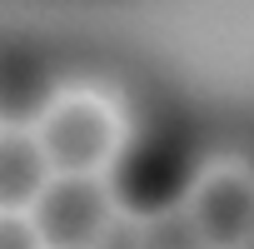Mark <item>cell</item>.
<instances>
[{
  "label": "cell",
  "instance_id": "cell-10",
  "mask_svg": "<svg viewBox=\"0 0 254 249\" xmlns=\"http://www.w3.org/2000/svg\"><path fill=\"white\" fill-rule=\"evenodd\" d=\"M244 170H249V175H254V150H249V165H244Z\"/></svg>",
  "mask_w": 254,
  "mask_h": 249
},
{
  "label": "cell",
  "instance_id": "cell-2",
  "mask_svg": "<svg viewBox=\"0 0 254 249\" xmlns=\"http://www.w3.org/2000/svg\"><path fill=\"white\" fill-rule=\"evenodd\" d=\"M35 145L50 165V175H95L120 150V110L100 90H60L40 120H35Z\"/></svg>",
  "mask_w": 254,
  "mask_h": 249
},
{
  "label": "cell",
  "instance_id": "cell-11",
  "mask_svg": "<svg viewBox=\"0 0 254 249\" xmlns=\"http://www.w3.org/2000/svg\"><path fill=\"white\" fill-rule=\"evenodd\" d=\"M244 249H254V234H249V239H244Z\"/></svg>",
  "mask_w": 254,
  "mask_h": 249
},
{
  "label": "cell",
  "instance_id": "cell-9",
  "mask_svg": "<svg viewBox=\"0 0 254 249\" xmlns=\"http://www.w3.org/2000/svg\"><path fill=\"white\" fill-rule=\"evenodd\" d=\"M0 249H45L30 214H0Z\"/></svg>",
  "mask_w": 254,
  "mask_h": 249
},
{
  "label": "cell",
  "instance_id": "cell-1",
  "mask_svg": "<svg viewBox=\"0 0 254 249\" xmlns=\"http://www.w3.org/2000/svg\"><path fill=\"white\" fill-rule=\"evenodd\" d=\"M199 180V140L190 120L155 115L145 130L125 135L110 160V199L130 219H155L165 209H180Z\"/></svg>",
  "mask_w": 254,
  "mask_h": 249
},
{
  "label": "cell",
  "instance_id": "cell-8",
  "mask_svg": "<svg viewBox=\"0 0 254 249\" xmlns=\"http://www.w3.org/2000/svg\"><path fill=\"white\" fill-rule=\"evenodd\" d=\"M90 249H140V219H130V214H110V224L90 239Z\"/></svg>",
  "mask_w": 254,
  "mask_h": 249
},
{
  "label": "cell",
  "instance_id": "cell-4",
  "mask_svg": "<svg viewBox=\"0 0 254 249\" xmlns=\"http://www.w3.org/2000/svg\"><path fill=\"white\" fill-rule=\"evenodd\" d=\"M185 209L209 249H244L254 234V175L244 165H209L199 170Z\"/></svg>",
  "mask_w": 254,
  "mask_h": 249
},
{
  "label": "cell",
  "instance_id": "cell-6",
  "mask_svg": "<svg viewBox=\"0 0 254 249\" xmlns=\"http://www.w3.org/2000/svg\"><path fill=\"white\" fill-rule=\"evenodd\" d=\"M50 185V165L30 130H0V214H30L40 189Z\"/></svg>",
  "mask_w": 254,
  "mask_h": 249
},
{
  "label": "cell",
  "instance_id": "cell-3",
  "mask_svg": "<svg viewBox=\"0 0 254 249\" xmlns=\"http://www.w3.org/2000/svg\"><path fill=\"white\" fill-rule=\"evenodd\" d=\"M115 199L95 175H50L40 199L30 204V224L45 249H90V239L110 224Z\"/></svg>",
  "mask_w": 254,
  "mask_h": 249
},
{
  "label": "cell",
  "instance_id": "cell-5",
  "mask_svg": "<svg viewBox=\"0 0 254 249\" xmlns=\"http://www.w3.org/2000/svg\"><path fill=\"white\" fill-rule=\"evenodd\" d=\"M55 100L50 70L35 50H0V120L5 130H25Z\"/></svg>",
  "mask_w": 254,
  "mask_h": 249
},
{
  "label": "cell",
  "instance_id": "cell-7",
  "mask_svg": "<svg viewBox=\"0 0 254 249\" xmlns=\"http://www.w3.org/2000/svg\"><path fill=\"white\" fill-rule=\"evenodd\" d=\"M140 249H209L190 209H165L155 219H140Z\"/></svg>",
  "mask_w": 254,
  "mask_h": 249
}]
</instances>
